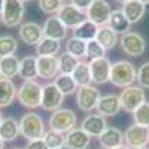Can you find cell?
Listing matches in <instances>:
<instances>
[{"label":"cell","mask_w":149,"mask_h":149,"mask_svg":"<svg viewBox=\"0 0 149 149\" xmlns=\"http://www.w3.org/2000/svg\"><path fill=\"white\" fill-rule=\"evenodd\" d=\"M136 76H137V70H136L134 64L127 60H119L112 64L109 82H112L115 86H119V88H125V86L133 85Z\"/></svg>","instance_id":"1"},{"label":"cell","mask_w":149,"mask_h":149,"mask_svg":"<svg viewBox=\"0 0 149 149\" xmlns=\"http://www.w3.org/2000/svg\"><path fill=\"white\" fill-rule=\"evenodd\" d=\"M42 90L43 85L37 81H24L17 91L18 102L29 109H37L42 103Z\"/></svg>","instance_id":"2"},{"label":"cell","mask_w":149,"mask_h":149,"mask_svg":"<svg viewBox=\"0 0 149 149\" xmlns=\"http://www.w3.org/2000/svg\"><path fill=\"white\" fill-rule=\"evenodd\" d=\"M19 130L21 136L26 137L29 142L36 139H43V134L46 131L45 128V121L39 113L29 112V113L22 115L19 119Z\"/></svg>","instance_id":"3"},{"label":"cell","mask_w":149,"mask_h":149,"mask_svg":"<svg viewBox=\"0 0 149 149\" xmlns=\"http://www.w3.org/2000/svg\"><path fill=\"white\" fill-rule=\"evenodd\" d=\"M48 124H49V128L66 134V133L72 131L73 128H76L78 118H76V113H74L72 109L60 107L51 113Z\"/></svg>","instance_id":"4"},{"label":"cell","mask_w":149,"mask_h":149,"mask_svg":"<svg viewBox=\"0 0 149 149\" xmlns=\"http://www.w3.org/2000/svg\"><path fill=\"white\" fill-rule=\"evenodd\" d=\"M26 15V6L21 0H5L3 10L0 14L2 22L6 27H18Z\"/></svg>","instance_id":"5"},{"label":"cell","mask_w":149,"mask_h":149,"mask_svg":"<svg viewBox=\"0 0 149 149\" xmlns=\"http://www.w3.org/2000/svg\"><path fill=\"white\" fill-rule=\"evenodd\" d=\"M119 100H121V107L125 112L133 113L140 104L146 102V93L139 85H130L122 90V93L119 94Z\"/></svg>","instance_id":"6"},{"label":"cell","mask_w":149,"mask_h":149,"mask_svg":"<svg viewBox=\"0 0 149 149\" xmlns=\"http://www.w3.org/2000/svg\"><path fill=\"white\" fill-rule=\"evenodd\" d=\"M121 49L130 57H140L146 51V40L140 33L128 31L121 36L119 39Z\"/></svg>","instance_id":"7"},{"label":"cell","mask_w":149,"mask_h":149,"mask_svg":"<svg viewBox=\"0 0 149 149\" xmlns=\"http://www.w3.org/2000/svg\"><path fill=\"white\" fill-rule=\"evenodd\" d=\"M100 91L93 85L78 86L76 90V104L82 112H91L97 107V103L100 100Z\"/></svg>","instance_id":"8"},{"label":"cell","mask_w":149,"mask_h":149,"mask_svg":"<svg viewBox=\"0 0 149 149\" xmlns=\"http://www.w3.org/2000/svg\"><path fill=\"white\" fill-rule=\"evenodd\" d=\"M124 143L131 149L148 148L149 145V128L143 125H130L124 133Z\"/></svg>","instance_id":"9"},{"label":"cell","mask_w":149,"mask_h":149,"mask_svg":"<svg viewBox=\"0 0 149 149\" xmlns=\"http://www.w3.org/2000/svg\"><path fill=\"white\" fill-rule=\"evenodd\" d=\"M110 14H112V8H110L109 2H106V0H94L91 3V6L85 10L86 19L93 21L98 27L107 26Z\"/></svg>","instance_id":"10"},{"label":"cell","mask_w":149,"mask_h":149,"mask_svg":"<svg viewBox=\"0 0 149 149\" xmlns=\"http://www.w3.org/2000/svg\"><path fill=\"white\" fill-rule=\"evenodd\" d=\"M63 102H64V94L57 88L54 82L43 85V90H42V103H40V107L43 110L54 112V110H57V109L61 107Z\"/></svg>","instance_id":"11"},{"label":"cell","mask_w":149,"mask_h":149,"mask_svg":"<svg viewBox=\"0 0 149 149\" xmlns=\"http://www.w3.org/2000/svg\"><path fill=\"white\" fill-rule=\"evenodd\" d=\"M57 17L67 29H72V30L76 29L84 19H86L85 12L78 9L76 6H73L72 3H63V6L57 12Z\"/></svg>","instance_id":"12"},{"label":"cell","mask_w":149,"mask_h":149,"mask_svg":"<svg viewBox=\"0 0 149 149\" xmlns=\"http://www.w3.org/2000/svg\"><path fill=\"white\" fill-rule=\"evenodd\" d=\"M110 69L112 63L107 57L97 58L90 61V72H91V81L97 85H103L110 81Z\"/></svg>","instance_id":"13"},{"label":"cell","mask_w":149,"mask_h":149,"mask_svg":"<svg viewBox=\"0 0 149 149\" xmlns=\"http://www.w3.org/2000/svg\"><path fill=\"white\" fill-rule=\"evenodd\" d=\"M18 34H19V39L26 45H30V46H36L43 39L42 27L37 22H33V21L21 24L19 30H18Z\"/></svg>","instance_id":"14"},{"label":"cell","mask_w":149,"mask_h":149,"mask_svg":"<svg viewBox=\"0 0 149 149\" xmlns=\"http://www.w3.org/2000/svg\"><path fill=\"white\" fill-rule=\"evenodd\" d=\"M121 100H119V95L116 94H106V95H102L100 100L97 103V113L102 115V116H115L119 113L121 110Z\"/></svg>","instance_id":"15"},{"label":"cell","mask_w":149,"mask_h":149,"mask_svg":"<svg viewBox=\"0 0 149 149\" xmlns=\"http://www.w3.org/2000/svg\"><path fill=\"white\" fill-rule=\"evenodd\" d=\"M107 127L109 125L106 122V118L98 113H91L88 116H85L81 124V128L91 137H98Z\"/></svg>","instance_id":"16"},{"label":"cell","mask_w":149,"mask_h":149,"mask_svg":"<svg viewBox=\"0 0 149 149\" xmlns=\"http://www.w3.org/2000/svg\"><path fill=\"white\" fill-rule=\"evenodd\" d=\"M42 30H43V37H51V39H55V40L61 42L67 37V30L69 29L60 21V18L57 15H54V17H49L45 21Z\"/></svg>","instance_id":"17"},{"label":"cell","mask_w":149,"mask_h":149,"mask_svg":"<svg viewBox=\"0 0 149 149\" xmlns=\"http://www.w3.org/2000/svg\"><path fill=\"white\" fill-rule=\"evenodd\" d=\"M37 72L42 79H54L60 73L57 57H37Z\"/></svg>","instance_id":"18"},{"label":"cell","mask_w":149,"mask_h":149,"mask_svg":"<svg viewBox=\"0 0 149 149\" xmlns=\"http://www.w3.org/2000/svg\"><path fill=\"white\" fill-rule=\"evenodd\" d=\"M103 149H113L119 145H124V133L116 127H107L100 136H98Z\"/></svg>","instance_id":"19"},{"label":"cell","mask_w":149,"mask_h":149,"mask_svg":"<svg viewBox=\"0 0 149 149\" xmlns=\"http://www.w3.org/2000/svg\"><path fill=\"white\" fill-rule=\"evenodd\" d=\"M91 143V136H88L82 128H73L66 133V146L69 149H86Z\"/></svg>","instance_id":"20"},{"label":"cell","mask_w":149,"mask_h":149,"mask_svg":"<svg viewBox=\"0 0 149 149\" xmlns=\"http://www.w3.org/2000/svg\"><path fill=\"white\" fill-rule=\"evenodd\" d=\"M19 134H21L19 121H17L15 118H12V116L3 118V121L0 122V137L3 139V142L5 143L14 142Z\"/></svg>","instance_id":"21"},{"label":"cell","mask_w":149,"mask_h":149,"mask_svg":"<svg viewBox=\"0 0 149 149\" xmlns=\"http://www.w3.org/2000/svg\"><path fill=\"white\" fill-rule=\"evenodd\" d=\"M18 76L22 81H36V78H39V72H37V57L27 55L22 60H19Z\"/></svg>","instance_id":"22"},{"label":"cell","mask_w":149,"mask_h":149,"mask_svg":"<svg viewBox=\"0 0 149 149\" xmlns=\"http://www.w3.org/2000/svg\"><path fill=\"white\" fill-rule=\"evenodd\" d=\"M121 10H122V14L125 15V18L130 21V24H136L145 17L146 6L142 2H139V0H130V2L122 5Z\"/></svg>","instance_id":"23"},{"label":"cell","mask_w":149,"mask_h":149,"mask_svg":"<svg viewBox=\"0 0 149 149\" xmlns=\"http://www.w3.org/2000/svg\"><path fill=\"white\" fill-rule=\"evenodd\" d=\"M17 85L12 79L0 78V109L8 107L17 98Z\"/></svg>","instance_id":"24"},{"label":"cell","mask_w":149,"mask_h":149,"mask_svg":"<svg viewBox=\"0 0 149 149\" xmlns=\"http://www.w3.org/2000/svg\"><path fill=\"white\" fill-rule=\"evenodd\" d=\"M18 72H19V60L18 57H15V54L0 58V76L2 78L12 79L18 76Z\"/></svg>","instance_id":"25"},{"label":"cell","mask_w":149,"mask_h":149,"mask_svg":"<svg viewBox=\"0 0 149 149\" xmlns=\"http://www.w3.org/2000/svg\"><path fill=\"white\" fill-rule=\"evenodd\" d=\"M95 40L107 51V49H113L116 46V43L119 42V37H118V33H115L109 26H102L98 27Z\"/></svg>","instance_id":"26"},{"label":"cell","mask_w":149,"mask_h":149,"mask_svg":"<svg viewBox=\"0 0 149 149\" xmlns=\"http://www.w3.org/2000/svg\"><path fill=\"white\" fill-rule=\"evenodd\" d=\"M61 49V42L51 39V37H43V39L36 45V54L37 57H57Z\"/></svg>","instance_id":"27"},{"label":"cell","mask_w":149,"mask_h":149,"mask_svg":"<svg viewBox=\"0 0 149 149\" xmlns=\"http://www.w3.org/2000/svg\"><path fill=\"white\" fill-rule=\"evenodd\" d=\"M107 26L113 30L115 33H121V34H125L130 31V21L125 18V15L122 14V10L119 9H113L112 10V14H110V18H109V22H107Z\"/></svg>","instance_id":"28"},{"label":"cell","mask_w":149,"mask_h":149,"mask_svg":"<svg viewBox=\"0 0 149 149\" xmlns=\"http://www.w3.org/2000/svg\"><path fill=\"white\" fill-rule=\"evenodd\" d=\"M97 31H98V26H95L90 19H84L76 29H73V36L78 37V39L85 40V42H90V40L95 39Z\"/></svg>","instance_id":"29"},{"label":"cell","mask_w":149,"mask_h":149,"mask_svg":"<svg viewBox=\"0 0 149 149\" xmlns=\"http://www.w3.org/2000/svg\"><path fill=\"white\" fill-rule=\"evenodd\" d=\"M54 84H55L57 88L64 94V97L76 93V90H78V85H76V82H74V79L72 78V74L58 73L54 78Z\"/></svg>","instance_id":"30"},{"label":"cell","mask_w":149,"mask_h":149,"mask_svg":"<svg viewBox=\"0 0 149 149\" xmlns=\"http://www.w3.org/2000/svg\"><path fill=\"white\" fill-rule=\"evenodd\" d=\"M72 78L74 79L78 86H85V85H91V72H90V63L86 61H79V64L76 69L73 70Z\"/></svg>","instance_id":"31"},{"label":"cell","mask_w":149,"mask_h":149,"mask_svg":"<svg viewBox=\"0 0 149 149\" xmlns=\"http://www.w3.org/2000/svg\"><path fill=\"white\" fill-rule=\"evenodd\" d=\"M66 52L72 54L73 57H76L79 60L86 57V42L82 39H78V37H69L66 42Z\"/></svg>","instance_id":"32"},{"label":"cell","mask_w":149,"mask_h":149,"mask_svg":"<svg viewBox=\"0 0 149 149\" xmlns=\"http://www.w3.org/2000/svg\"><path fill=\"white\" fill-rule=\"evenodd\" d=\"M43 140H45V143L49 149H58V148L66 146V134L49 128L43 134Z\"/></svg>","instance_id":"33"},{"label":"cell","mask_w":149,"mask_h":149,"mask_svg":"<svg viewBox=\"0 0 149 149\" xmlns=\"http://www.w3.org/2000/svg\"><path fill=\"white\" fill-rule=\"evenodd\" d=\"M79 58L73 57L69 52H64L58 57V67H60V73H66V74H72L73 70L76 69V66L79 64Z\"/></svg>","instance_id":"34"},{"label":"cell","mask_w":149,"mask_h":149,"mask_svg":"<svg viewBox=\"0 0 149 149\" xmlns=\"http://www.w3.org/2000/svg\"><path fill=\"white\" fill-rule=\"evenodd\" d=\"M18 49V42L14 36L2 34L0 36V58L6 55H14Z\"/></svg>","instance_id":"35"},{"label":"cell","mask_w":149,"mask_h":149,"mask_svg":"<svg viewBox=\"0 0 149 149\" xmlns=\"http://www.w3.org/2000/svg\"><path fill=\"white\" fill-rule=\"evenodd\" d=\"M133 119L134 124L149 128V102H145L133 112Z\"/></svg>","instance_id":"36"},{"label":"cell","mask_w":149,"mask_h":149,"mask_svg":"<svg viewBox=\"0 0 149 149\" xmlns=\"http://www.w3.org/2000/svg\"><path fill=\"white\" fill-rule=\"evenodd\" d=\"M103 57H106V49L95 39L86 42V58H90V61L97 60V58H103Z\"/></svg>","instance_id":"37"},{"label":"cell","mask_w":149,"mask_h":149,"mask_svg":"<svg viewBox=\"0 0 149 149\" xmlns=\"http://www.w3.org/2000/svg\"><path fill=\"white\" fill-rule=\"evenodd\" d=\"M136 81H137V85L142 86L143 90H149V60L140 64V67L137 69Z\"/></svg>","instance_id":"38"},{"label":"cell","mask_w":149,"mask_h":149,"mask_svg":"<svg viewBox=\"0 0 149 149\" xmlns=\"http://www.w3.org/2000/svg\"><path fill=\"white\" fill-rule=\"evenodd\" d=\"M63 6V2L61 0H39V8L42 12H45V14H49L52 15L60 10V8Z\"/></svg>","instance_id":"39"},{"label":"cell","mask_w":149,"mask_h":149,"mask_svg":"<svg viewBox=\"0 0 149 149\" xmlns=\"http://www.w3.org/2000/svg\"><path fill=\"white\" fill-rule=\"evenodd\" d=\"M26 149H49L45 143L43 139H36V140H30Z\"/></svg>","instance_id":"40"},{"label":"cell","mask_w":149,"mask_h":149,"mask_svg":"<svg viewBox=\"0 0 149 149\" xmlns=\"http://www.w3.org/2000/svg\"><path fill=\"white\" fill-rule=\"evenodd\" d=\"M94 2V0H72V5L73 6H76L78 9H81V10H86L90 6H91V3Z\"/></svg>","instance_id":"41"},{"label":"cell","mask_w":149,"mask_h":149,"mask_svg":"<svg viewBox=\"0 0 149 149\" xmlns=\"http://www.w3.org/2000/svg\"><path fill=\"white\" fill-rule=\"evenodd\" d=\"M113 149H131V148H128L125 143H124V145H119V146H116V148H113Z\"/></svg>","instance_id":"42"},{"label":"cell","mask_w":149,"mask_h":149,"mask_svg":"<svg viewBox=\"0 0 149 149\" xmlns=\"http://www.w3.org/2000/svg\"><path fill=\"white\" fill-rule=\"evenodd\" d=\"M3 6H5V0H0V14H2V10H3Z\"/></svg>","instance_id":"43"},{"label":"cell","mask_w":149,"mask_h":149,"mask_svg":"<svg viewBox=\"0 0 149 149\" xmlns=\"http://www.w3.org/2000/svg\"><path fill=\"white\" fill-rule=\"evenodd\" d=\"M116 3H119V5H124V3H127V2H130V0H115Z\"/></svg>","instance_id":"44"},{"label":"cell","mask_w":149,"mask_h":149,"mask_svg":"<svg viewBox=\"0 0 149 149\" xmlns=\"http://www.w3.org/2000/svg\"><path fill=\"white\" fill-rule=\"evenodd\" d=\"M0 149H5V142H3L2 137H0Z\"/></svg>","instance_id":"45"},{"label":"cell","mask_w":149,"mask_h":149,"mask_svg":"<svg viewBox=\"0 0 149 149\" xmlns=\"http://www.w3.org/2000/svg\"><path fill=\"white\" fill-rule=\"evenodd\" d=\"M139 2H142L145 6H148V5H149V0H139Z\"/></svg>","instance_id":"46"},{"label":"cell","mask_w":149,"mask_h":149,"mask_svg":"<svg viewBox=\"0 0 149 149\" xmlns=\"http://www.w3.org/2000/svg\"><path fill=\"white\" fill-rule=\"evenodd\" d=\"M3 121V113H2V110H0V122Z\"/></svg>","instance_id":"47"},{"label":"cell","mask_w":149,"mask_h":149,"mask_svg":"<svg viewBox=\"0 0 149 149\" xmlns=\"http://www.w3.org/2000/svg\"><path fill=\"white\" fill-rule=\"evenodd\" d=\"M21 2H22V3H26V2H31V0H21Z\"/></svg>","instance_id":"48"},{"label":"cell","mask_w":149,"mask_h":149,"mask_svg":"<svg viewBox=\"0 0 149 149\" xmlns=\"http://www.w3.org/2000/svg\"><path fill=\"white\" fill-rule=\"evenodd\" d=\"M58 149H69L67 146H63V148H58Z\"/></svg>","instance_id":"49"},{"label":"cell","mask_w":149,"mask_h":149,"mask_svg":"<svg viewBox=\"0 0 149 149\" xmlns=\"http://www.w3.org/2000/svg\"><path fill=\"white\" fill-rule=\"evenodd\" d=\"M12 149H26V148H12Z\"/></svg>","instance_id":"50"},{"label":"cell","mask_w":149,"mask_h":149,"mask_svg":"<svg viewBox=\"0 0 149 149\" xmlns=\"http://www.w3.org/2000/svg\"><path fill=\"white\" fill-rule=\"evenodd\" d=\"M140 149H148V148H140Z\"/></svg>","instance_id":"51"},{"label":"cell","mask_w":149,"mask_h":149,"mask_svg":"<svg viewBox=\"0 0 149 149\" xmlns=\"http://www.w3.org/2000/svg\"><path fill=\"white\" fill-rule=\"evenodd\" d=\"M61 2H63V3H64V2H66V0H61Z\"/></svg>","instance_id":"52"},{"label":"cell","mask_w":149,"mask_h":149,"mask_svg":"<svg viewBox=\"0 0 149 149\" xmlns=\"http://www.w3.org/2000/svg\"><path fill=\"white\" fill-rule=\"evenodd\" d=\"M0 78H2V76H0Z\"/></svg>","instance_id":"53"}]
</instances>
